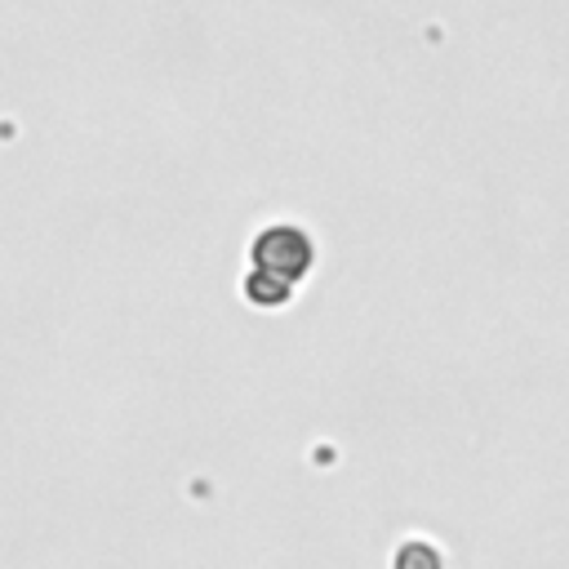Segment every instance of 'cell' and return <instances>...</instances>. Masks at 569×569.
Segmentation results:
<instances>
[{"label":"cell","mask_w":569,"mask_h":569,"mask_svg":"<svg viewBox=\"0 0 569 569\" xmlns=\"http://www.w3.org/2000/svg\"><path fill=\"white\" fill-rule=\"evenodd\" d=\"M249 253H253V267H258V271L280 276V280H289V284L302 280L307 267H311V258H316L307 231H302V227H289V222H271V227H262V231L253 236Z\"/></svg>","instance_id":"obj_1"},{"label":"cell","mask_w":569,"mask_h":569,"mask_svg":"<svg viewBox=\"0 0 569 569\" xmlns=\"http://www.w3.org/2000/svg\"><path fill=\"white\" fill-rule=\"evenodd\" d=\"M244 298H249V302H258V307H284V302L293 298V284L253 267V271L244 276Z\"/></svg>","instance_id":"obj_2"}]
</instances>
